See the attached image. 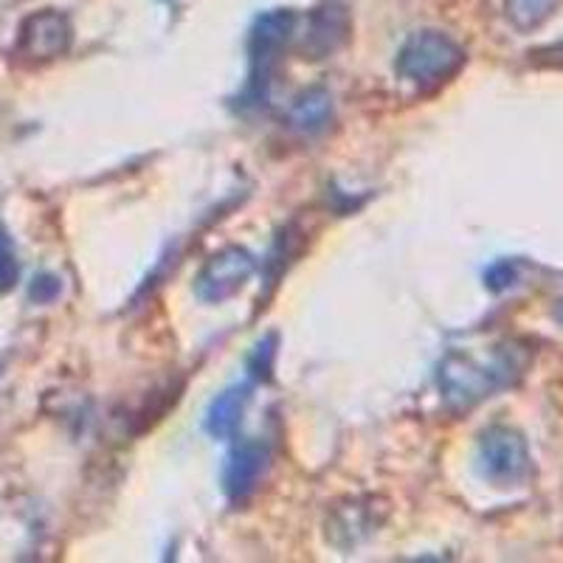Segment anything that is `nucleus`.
I'll use <instances>...</instances> for the list:
<instances>
[{
    "label": "nucleus",
    "instance_id": "1",
    "mask_svg": "<svg viewBox=\"0 0 563 563\" xmlns=\"http://www.w3.org/2000/svg\"><path fill=\"white\" fill-rule=\"evenodd\" d=\"M527 364L530 350L519 341H501L490 346L487 358H476L467 350H449L440 361L437 386L449 409L467 411L516 384L525 375Z\"/></svg>",
    "mask_w": 563,
    "mask_h": 563
},
{
    "label": "nucleus",
    "instance_id": "2",
    "mask_svg": "<svg viewBox=\"0 0 563 563\" xmlns=\"http://www.w3.org/2000/svg\"><path fill=\"white\" fill-rule=\"evenodd\" d=\"M465 65L462 45L442 32H417L397 54V74L420 88H437L456 77Z\"/></svg>",
    "mask_w": 563,
    "mask_h": 563
},
{
    "label": "nucleus",
    "instance_id": "3",
    "mask_svg": "<svg viewBox=\"0 0 563 563\" xmlns=\"http://www.w3.org/2000/svg\"><path fill=\"white\" fill-rule=\"evenodd\" d=\"M296 26V12L290 9H274L256 18L251 29V77L243 90V108H260L268 102V85L279 52L290 40Z\"/></svg>",
    "mask_w": 563,
    "mask_h": 563
},
{
    "label": "nucleus",
    "instance_id": "4",
    "mask_svg": "<svg viewBox=\"0 0 563 563\" xmlns=\"http://www.w3.org/2000/svg\"><path fill=\"white\" fill-rule=\"evenodd\" d=\"M479 465L493 485H519L532 467L527 440L510 426H490L479 437Z\"/></svg>",
    "mask_w": 563,
    "mask_h": 563
},
{
    "label": "nucleus",
    "instance_id": "5",
    "mask_svg": "<svg viewBox=\"0 0 563 563\" xmlns=\"http://www.w3.org/2000/svg\"><path fill=\"white\" fill-rule=\"evenodd\" d=\"M254 268L256 260L249 251L240 249V245H229V249L209 256V263L200 268L198 279H195V296L206 305H220L243 288Z\"/></svg>",
    "mask_w": 563,
    "mask_h": 563
},
{
    "label": "nucleus",
    "instance_id": "6",
    "mask_svg": "<svg viewBox=\"0 0 563 563\" xmlns=\"http://www.w3.org/2000/svg\"><path fill=\"white\" fill-rule=\"evenodd\" d=\"M70 48V23L65 14L54 9L34 12L32 18L23 20L18 34V54L32 59V63H45V59L63 57Z\"/></svg>",
    "mask_w": 563,
    "mask_h": 563
},
{
    "label": "nucleus",
    "instance_id": "7",
    "mask_svg": "<svg viewBox=\"0 0 563 563\" xmlns=\"http://www.w3.org/2000/svg\"><path fill=\"white\" fill-rule=\"evenodd\" d=\"M271 451L265 442L249 440L240 442L238 449L231 451L229 462L223 471V490L231 501H245L251 493L260 487L265 467H268Z\"/></svg>",
    "mask_w": 563,
    "mask_h": 563
},
{
    "label": "nucleus",
    "instance_id": "8",
    "mask_svg": "<svg viewBox=\"0 0 563 563\" xmlns=\"http://www.w3.org/2000/svg\"><path fill=\"white\" fill-rule=\"evenodd\" d=\"M350 34V18L346 9L339 3H327V7L316 9L310 14V29L308 40H305V52L313 54V59L333 54Z\"/></svg>",
    "mask_w": 563,
    "mask_h": 563
},
{
    "label": "nucleus",
    "instance_id": "9",
    "mask_svg": "<svg viewBox=\"0 0 563 563\" xmlns=\"http://www.w3.org/2000/svg\"><path fill=\"white\" fill-rule=\"evenodd\" d=\"M251 400V386L238 384L229 386L225 391H220L214 400L209 404V411H206V431H209L214 440H231L238 434L240 426H243L245 406Z\"/></svg>",
    "mask_w": 563,
    "mask_h": 563
},
{
    "label": "nucleus",
    "instance_id": "10",
    "mask_svg": "<svg viewBox=\"0 0 563 563\" xmlns=\"http://www.w3.org/2000/svg\"><path fill=\"white\" fill-rule=\"evenodd\" d=\"M330 119H333V99H330V93L324 88L305 90L301 97H296L294 108L288 113L290 128L308 135L327 130Z\"/></svg>",
    "mask_w": 563,
    "mask_h": 563
},
{
    "label": "nucleus",
    "instance_id": "11",
    "mask_svg": "<svg viewBox=\"0 0 563 563\" xmlns=\"http://www.w3.org/2000/svg\"><path fill=\"white\" fill-rule=\"evenodd\" d=\"M558 0H507V20L521 32H532L555 12Z\"/></svg>",
    "mask_w": 563,
    "mask_h": 563
},
{
    "label": "nucleus",
    "instance_id": "12",
    "mask_svg": "<svg viewBox=\"0 0 563 563\" xmlns=\"http://www.w3.org/2000/svg\"><path fill=\"white\" fill-rule=\"evenodd\" d=\"M276 344H279V335H276V333H268V335H265V339L256 341L254 350H251V355H249V361H245L251 378L268 384L271 372H274Z\"/></svg>",
    "mask_w": 563,
    "mask_h": 563
},
{
    "label": "nucleus",
    "instance_id": "13",
    "mask_svg": "<svg viewBox=\"0 0 563 563\" xmlns=\"http://www.w3.org/2000/svg\"><path fill=\"white\" fill-rule=\"evenodd\" d=\"M18 276H20V265H18V256H14V245L12 240H9L7 231L0 229V294L12 290Z\"/></svg>",
    "mask_w": 563,
    "mask_h": 563
},
{
    "label": "nucleus",
    "instance_id": "14",
    "mask_svg": "<svg viewBox=\"0 0 563 563\" xmlns=\"http://www.w3.org/2000/svg\"><path fill=\"white\" fill-rule=\"evenodd\" d=\"M516 279H519V271H516V263H510V260H501V263L490 265V268L485 271V285L493 294L507 290L510 285H516Z\"/></svg>",
    "mask_w": 563,
    "mask_h": 563
},
{
    "label": "nucleus",
    "instance_id": "15",
    "mask_svg": "<svg viewBox=\"0 0 563 563\" xmlns=\"http://www.w3.org/2000/svg\"><path fill=\"white\" fill-rule=\"evenodd\" d=\"M59 290H63V285H59L57 276L52 274L34 276L32 285H29V296H32L37 305H48V301H54L59 296Z\"/></svg>",
    "mask_w": 563,
    "mask_h": 563
},
{
    "label": "nucleus",
    "instance_id": "16",
    "mask_svg": "<svg viewBox=\"0 0 563 563\" xmlns=\"http://www.w3.org/2000/svg\"><path fill=\"white\" fill-rule=\"evenodd\" d=\"M530 59L532 65H538V68L563 70V40L561 43L547 45V48H538V52L530 54Z\"/></svg>",
    "mask_w": 563,
    "mask_h": 563
}]
</instances>
